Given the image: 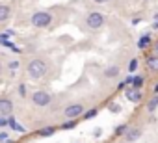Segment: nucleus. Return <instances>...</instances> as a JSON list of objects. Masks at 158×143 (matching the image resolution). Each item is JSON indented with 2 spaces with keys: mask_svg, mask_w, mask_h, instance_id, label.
Returning <instances> with one entry per match:
<instances>
[{
  "mask_svg": "<svg viewBox=\"0 0 158 143\" xmlns=\"http://www.w3.org/2000/svg\"><path fill=\"white\" fill-rule=\"evenodd\" d=\"M50 69V61L47 58H32L26 63V75L32 80H41Z\"/></svg>",
  "mask_w": 158,
  "mask_h": 143,
  "instance_id": "1",
  "label": "nucleus"
},
{
  "mask_svg": "<svg viewBox=\"0 0 158 143\" xmlns=\"http://www.w3.org/2000/svg\"><path fill=\"white\" fill-rule=\"evenodd\" d=\"M84 24H86L88 30L97 32V30H101V28L106 24V15L101 13V11H89V13H86V17H84Z\"/></svg>",
  "mask_w": 158,
  "mask_h": 143,
  "instance_id": "2",
  "label": "nucleus"
},
{
  "mask_svg": "<svg viewBox=\"0 0 158 143\" xmlns=\"http://www.w3.org/2000/svg\"><path fill=\"white\" fill-rule=\"evenodd\" d=\"M52 100H54V95L47 89H37L30 95V102L35 108H48L52 104Z\"/></svg>",
  "mask_w": 158,
  "mask_h": 143,
  "instance_id": "3",
  "label": "nucleus"
},
{
  "mask_svg": "<svg viewBox=\"0 0 158 143\" xmlns=\"http://www.w3.org/2000/svg\"><path fill=\"white\" fill-rule=\"evenodd\" d=\"M52 21H54V17L50 11H35L30 15V24L34 28H48L52 24Z\"/></svg>",
  "mask_w": 158,
  "mask_h": 143,
  "instance_id": "4",
  "label": "nucleus"
},
{
  "mask_svg": "<svg viewBox=\"0 0 158 143\" xmlns=\"http://www.w3.org/2000/svg\"><path fill=\"white\" fill-rule=\"evenodd\" d=\"M86 112V106L82 102H69L65 108H63V115L67 119H80L82 113Z\"/></svg>",
  "mask_w": 158,
  "mask_h": 143,
  "instance_id": "5",
  "label": "nucleus"
},
{
  "mask_svg": "<svg viewBox=\"0 0 158 143\" xmlns=\"http://www.w3.org/2000/svg\"><path fill=\"white\" fill-rule=\"evenodd\" d=\"M141 134H143V130H141L139 126H128V130L125 132L123 139H125V141H128V143H136V141L141 137Z\"/></svg>",
  "mask_w": 158,
  "mask_h": 143,
  "instance_id": "6",
  "label": "nucleus"
},
{
  "mask_svg": "<svg viewBox=\"0 0 158 143\" xmlns=\"http://www.w3.org/2000/svg\"><path fill=\"white\" fill-rule=\"evenodd\" d=\"M13 113V100L10 97H0V115L10 117Z\"/></svg>",
  "mask_w": 158,
  "mask_h": 143,
  "instance_id": "7",
  "label": "nucleus"
},
{
  "mask_svg": "<svg viewBox=\"0 0 158 143\" xmlns=\"http://www.w3.org/2000/svg\"><path fill=\"white\" fill-rule=\"evenodd\" d=\"M136 45H138V48H139V50H147V48L152 45V35H151L149 32H145V34L138 39V43H136Z\"/></svg>",
  "mask_w": 158,
  "mask_h": 143,
  "instance_id": "8",
  "label": "nucleus"
},
{
  "mask_svg": "<svg viewBox=\"0 0 158 143\" xmlns=\"http://www.w3.org/2000/svg\"><path fill=\"white\" fill-rule=\"evenodd\" d=\"M125 97L130 100V102H139L141 100V89H136V88H128V89H125Z\"/></svg>",
  "mask_w": 158,
  "mask_h": 143,
  "instance_id": "9",
  "label": "nucleus"
},
{
  "mask_svg": "<svg viewBox=\"0 0 158 143\" xmlns=\"http://www.w3.org/2000/svg\"><path fill=\"white\" fill-rule=\"evenodd\" d=\"M117 76H119V67L117 65H108L104 69V78L112 80V78H117Z\"/></svg>",
  "mask_w": 158,
  "mask_h": 143,
  "instance_id": "10",
  "label": "nucleus"
},
{
  "mask_svg": "<svg viewBox=\"0 0 158 143\" xmlns=\"http://www.w3.org/2000/svg\"><path fill=\"white\" fill-rule=\"evenodd\" d=\"M145 110L149 112V113H154L156 110H158V93H154L149 100H147V106H145Z\"/></svg>",
  "mask_w": 158,
  "mask_h": 143,
  "instance_id": "11",
  "label": "nucleus"
},
{
  "mask_svg": "<svg viewBox=\"0 0 158 143\" xmlns=\"http://www.w3.org/2000/svg\"><path fill=\"white\" fill-rule=\"evenodd\" d=\"M11 15V8L8 4H0V24H4Z\"/></svg>",
  "mask_w": 158,
  "mask_h": 143,
  "instance_id": "12",
  "label": "nucleus"
},
{
  "mask_svg": "<svg viewBox=\"0 0 158 143\" xmlns=\"http://www.w3.org/2000/svg\"><path fill=\"white\" fill-rule=\"evenodd\" d=\"M147 69L151 73H158V56L152 54V56H147Z\"/></svg>",
  "mask_w": 158,
  "mask_h": 143,
  "instance_id": "13",
  "label": "nucleus"
},
{
  "mask_svg": "<svg viewBox=\"0 0 158 143\" xmlns=\"http://www.w3.org/2000/svg\"><path fill=\"white\" fill-rule=\"evenodd\" d=\"M8 126H10L11 130H15V132H24V126H21V125H19V121L13 117V113L8 117Z\"/></svg>",
  "mask_w": 158,
  "mask_h": 143,
  "instance_id": "14",
  "label": "nucleus"
},
{
  "mask_svg": "<svg viewBox=\"0 0 158 143\" xmlns=\"http://www.w3.org/2000/svg\"><path fill=\"white\" fill-rule=\"evenodd\" d=\"M54 132H56V126H43L37 130V136L39 137H50V136H54Z\"/></svg>",
  "mask_w": 158,
  "mask_h": 143,
  "instance_id": "15",
  "label": "nucleus"
},
{
  "mask_svg": "<svg viewBox=\"0 0 158 143\" xmlns=\"http://www.w3.org/2000/svg\"><path fill=\"white\" fill-rule=\"evenodd\" d=\"M143 84H145V78H143L141 75H136V76L132 78V84H130V86H132V88H136V89H141V88H143Z\"/></svg>",
  "mask_w": 158,
  "mask_h": 143,
  "instance_id": "16",
  "label": "nucleus"
},
{
  "mask_svg": "<svg viewBox=\"0 0 158 143\" xmlns=\"http://www.w3.org/2000/svg\"><path fill=\"white\" fill-rule=\"evenodd\" d=\"M74 126H78V119H67L65 123L60 125L61 130H71V128H74Z\"/></svg>",
  "mask_w": 158,
  "mask_h": 143,
  "instance_id": "17",
  "label": "nucleus"
},
{
  "mask_svg": "<svg viewBox=\"0 0 158 143\" xmlns=\"http://www.w3.org/2000/svg\"><path fill=\"white\" fill-rule=\"evenodd\" d=\"M128 126H130L128 123H121V125H117V126H115V130H114V132H115V136H121V137H123V136H125V132L128 130Z\"/></svg>",
  "mask_w": 158,
  "mask_h": 143,
  "instance_id": "18",
  "label": "nucleus"
},
{
  "mask_svg": "<svg viewBox=\"0 0 158 143\" xmlns=\"http://www.w3.org/2000/svg\"><path fill=\"white\" fill-rule=\"evenodd\" d=\"M97 113H99V108H89V110H86L82 113V119H93Z\"/></svg>",
  "mask_w": 158,
  "mask_h": 143,
  "instance_id": "19",
  "label": "nucleus"
},
{
  "mask_svg": "<svg viewBox=\"0 0 158 143\" xmlns=\"http://www.w3.org/2000/svg\"><path fill=\"white\" fill-rule=\"evenodd\" d=\"M19 67H21V61H19V59H10V61H8V69L11 71V73L19 71Z\"/></svg>",
  "mask_w": 158,
  "mask_h": 143,
  "instance_id": "20",
  "label": "nucleus"
},
{
  "mask_svg": "<svg viewBox=\"0 0 158 143\" xmlns=\"http://www.w3.org/2000/svg\"><path fill=\"white\" fill-rule=\"evenodd\" d=\"M17 93H19V97H21V99H26V97H28V88H26V84H19Z\"/></svg>",
  "mask_w": 158,
  "mask_h": 143,
  "instance_id": "21",
  "label": "nucleus"
},
{
  "mask_svg": "<svg viewBox=\"0 0 158 143\" xmlns=\"http://www.w3.org/2000/svg\"><path fill=\"white\" fill-rule=\"evenodd\" d=\"M138 65H139V59H138V58H132V59L128 61V71H130V73H134V71L138 69Z\"/></svg>",
  "mask_w": 158,
  "mask_h": 143,
  "instance_id": "22",
  "label": "nucleus"
},
{
  "mask_svg": "<svg viewBox=\"0 0 158 143\" xmlns=\"http://www.w3.org/2000/svg\"><path fill=\"white\" fill-rule=\"evenodd\" d=\"M121 110H123V106H121L119 102H112V104H110V112H112V113H121Z\"/></svg>",
  "mask_w": 158,
  "mask_h": 143,
  "instance_id": "23",
  "label": "nucleus"
},
{
  "mask_svg": "<svg viewBox=\"0 0 158 143\" xmlns=\"http://www.w3.org/2000/svg\"><path fill=\"white\" fill-rule=\"evenodd\" d=\"M13 35H15V30H6L4 34H0V41H2V39H10Z\"/></svg>",
  "mask_w": 158,
  "mask_h": 143,
  "instance_id": "24",
  "label": "nucleus"
},
{
  "mask_svg": "<svg viewBox=\"0 0 158 143\" xmlns=\"http://www.w3.org/2000/svg\"><path fill=\"white\" fill-rule=\"evenodd\" d=\"M0 143H10V136H8V132H2V130H0Z\"/></svg>",
  "mask_w": 158,
  "mask_h": 143,
  "instance_id": "25",
  "label": "nucleus"
},
{
  "mask_svg": "<svg viewBox=\"0 0 158 143\" xmlns=\"http://www.w3.org/2000/svg\"><path fill=\"white\" fill-rule=\"evenodd\" d=\"M0 128H8V117L0 115Z\"/></svg>",
  "mask_w": 158,
  "mask_h": 143,
  "instance_id": "26",
  "label": "nucleus"
},
{
  "mask_svg": "<svg viewBox=\"0 0 158 143\" xmlns=\"http://www.w3.org/2000/svg\"><path fill=\"white\" fill-rule=\"evenodd\" d=\"M139 22H141V15H134V17H132V24L136 26V24H139Z\"/></svg>",
  "mask_w": 158,
  "mask_h": 143,
  "instance_id": "27",
  "label": "nucleus"
},
{
  "mask_svg": "<svg viewBox=\"0 0 158 143\" xmlns=\"http://www.w3.org/2000/svg\"><path fill=\"white\" fill-rule=\"evenodd\" d=\"M93 2H95V4H99V6H104V4H108V2H110V0H93Z\"/></svg>",
  "mask_w": 158,
  "mask_h": 143,
  "instance_id": "28",
  "label": "nucleus"
},
{
  "mask_svg": "<svg viewBox=\"0 0 158 143\" xmlns=\"http://www.w3.org/2000/svg\"><path fill=\"white\" fill-rule=\"evenodd\" d=\"M152 28H158V13L154 15V21H152Z\"/></svg>",
  "mask_w": 158,
  "mask_h": 143,
  "instance_id": "29",
  "label": "nucleus"
},
{
  "mask_svg": "<svg viewBox=\"0 0 158 143\" xmlns=\"http://www.w3.org/2000/svg\"><path fill=\"white\" fill-rule=\"evenodd\" d=\"M152 50H154V54L158 56V41H154V43H152Z\"/></svg>",
  "mask_w": 158,
  "mask_h": 143,
  "instance_id": "30",
  "label": "nucleus"
},
{
  "mask_svg": "<svg viewBox=\"0 0 158 143\" xmlns=\"http://www.w3.org/2000/svg\"><path fill=\"white\" fill-rule=\"evenodd\" d=\"M101 134H102V130H101V128H95V132H93V136H95V137H99Z\"/></svg>",
  "mask_w": 158,
  "mask_h": 143,
  "instance_id": "31",
  "label": "nucleus"
},
{
  "mask_svg": "<svg viewBox=\"0 0 158 143\" xmlns=\"http://www.w3.org/2000/svg\"><path fill=\"white\" fill-rule=\"evenodd\" d=\"M154 93H158V84H156V86H154Z\"/></svg>",
  "mask_w": 158,
  "mask_h": 143,
  "instance_id": "32",
  "label": "nucleus"
},
{
  "mask_svg": "<svg viewBox=\"0 0 158 143\" xmlns=\"http://www.w3.org/2000/svg\"><path fill=\"white\" fill-rule=\"evenodd\" d=\"M0 73H2V59H0Z\"/></svg>",
  "mask_w": 158,
  "mask_h": 143,
  "instance_id": "33",
  "label": "nucleus"
},
{
  "mask_svg": "<svg viewBox=\"0 0 158 143\" xmlns=\"http://www.w3.org/2000/svg\"><path fill=\"white\" fill-rule=\"evenodd\" d=\"M119 143H128V141H125V139H123V141H119Z\"/></svg>",
  "mask_w": 158,
  "mask_h": 143,
  "instance_id": "34",
  "label": "nucleus"
},
{
  "mask_svg": "<svg viewBox=\"0 0 158 143\" xmlns=\"http://www.w3.org/2000/svg\"><path fill=\"white\" fill-rule=\"evenodd\" d=\"M143 2H149V0H143Z\"/></svg>",
  "mask_w": 158,
  "mask_h": 143,
  "instance_id": "35",
  "label": "nucleus"
}]
</instances>
